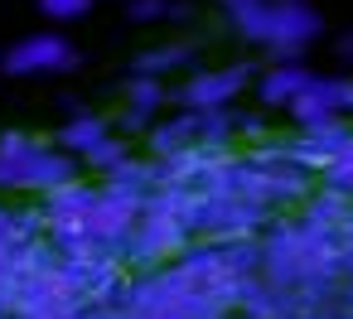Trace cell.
I'll use <instances>...</instances> for the list:
<instances>
[{
	"label": "cell",
	"instance_id": "5",
	"mask_svg": "<svg viewBox=\"0 0 353 319\" xmlns=\"http://www.w3.org/2000/svg\"><path fill=\"white\" fill-rule=\"evenodd\" d=\"M59 141H63V155H83V160H92V165H102V169H117V165L126 160V150L112 141V126H107L102 116H92V112L63 121Z\"/></svg>",
	"mask_w": 353,
	"mask_h": 319
},
{
	"label": "cell",
	"instance_id": "8",
	"mask_svg": "<svg viewBox=\"0 0 353 319\" xmlns=\"http://www.w3.org/2000/svg\"><path fill=\"white\" fill-rule=\"evenodd\" d=\"M160 97H165V92H160V78H136V83H131V92H126V116L141 126L145 116H155Z\"/></svg>",
	"mask_w": 353,
	"mask_h": 319
},
{
	"label": "cell",
	"instance_id": "3",
	"mask_svg": "<svg viewBox=\"0 0 353 319\" xmlns=\"http://www.w3.org/2000/svg\"><path fill=\"white\" fill-rule=\"evenodd\" d=\"M73 63V44L59 34V30H39V34H25L6 49L0 68L10 78H39V73H63Z\"/></svg>",
	"mask_w": 353,
	"mask_h": 319
},
{
	"label": "cell",
	"instance_id": "2",
	"mask_svg": "<svg viewBox=\"0 0 353 319\" xmlns=\"http://www.w3.org/2000/svg\"><path fill=\"white\" fill-rule=\"evenodd\" d=\"M0 184L54 194L73 184V160L54 145H39L34 136H0Z\"/></svg>",
	"mask_w": 353,
	"mask_h": 319
},
{
	"label": "cell",
	"instance_id": "4",
	"mask_svg": "<svg viewBox=\"0 0 353 319\" xmlns=\"http://www.w3.org/2000/svg\"><path fill=\"white\" fill-rule=\"evenodd\" d=\"M353 112V78H310V88L290 102V116L305 131L339 126V116Z\"/></svg>",
	"mask_w": 353,
	"mask_h": 319
},
{
	"label": "cell",
	"instance_id": "1",
	"mask_svg": "<svg viewBox=\"0 0 353 319\" xmlns=\"http://www.w3.org/2000/svg\"><path fill=\"white\" fill-rule=\"evenodd\" d=\"M223 10L252 44L271 49L281 63H300V54L324 30L319 15L310 10V0H223Z\"/></svg>",
	"mask_w": 353,
	"mask_h": 319
},
{
	"label": "cell",
	"instance_id": "6",
	"mask_svg": "<svg viewBox=\"0 0 353 319\" xmlns=\"http://www.w3.org/2000/svg\"><path fill=\"white\" fill-rule=\"evenodd\" d=\"M242 83H247V68H213V73H194L179 97H184L194 112H223V107L242 92Z\"/></svg>",
	"mask_w": 353,
	"mask_h": 319
},
{
	"label": "cell",
	"instance_id": "9",
	"mask_svg": "<svg viewBox=\"0 0 353 319\" xmlns=\"http://www.w3.org/2000/svg\"><path fill=\"white\" fill-rule=\"evenodd\" d=\"M34 6H39L44 20H54V25H73V20H88V15H92L97 0H34Z\"/></svg>",
	"mask_w": 353,
	"mask_h": 319
},
{
	"label": "cell",
	"instance_id": "10",
	"mask_svg": "<svg viewBox=\"0 0 353 319\" xmlns=\"http://www.w3.org/2000/svg\"><path fill=\"white\" fill-rule=\"evenodd\" d=\"M339 59H343V63H353V34H343V39H339Z\"/></svg>",
	"mask_w": 353,
	"mask_h": 319
},
{
	"label": "cell",
	"instance_id": "7",
	"mask_svg": "<svg viewBox=\"0 0 353 319\" xmlns=\"http://www.w3.org/2000/svg\"><path fill=\"white\" fill-rule=\"evenodd\" d=\"M310 68L305 63H276L266 78H261V102H271V107H290L305 88H310Z\"/></svg>",
	"mask_w": 353,
	"mask_h": 319
}]
</instances>
